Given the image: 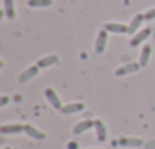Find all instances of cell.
I'll return each mask as SVG.
<instances>
[{"label":"cell","mask_w":155,"mask_h":149,"mask_svg":"<svg viewBox=\"0 0 155 149\" xmlns=\"http://www.w3.org/2000/svg\"><path fill=\"white\" fill-rule=\"evenodd\" d=\"M94 129H96V137L99 141H105L107 140V128L104 125L102 120H94Z\"/></svg>","instance_id":"9a60e30c"},{"label":"cell","mask_w":155,"mask_h":149,"mask_svg":"<svg viewBox=\"0 0 155 149\" xmlns=\"http://www.w3.org/2000/svg\"><path fill=\"white\" fill-rule=\"evenodd\" d=\"M85 108V105L82 102H73V104H67L61 108L62 114H74V113H79Z\"/></svg>","instance_id":"30bf717a"},{"label":"cell","mask_w":155,"mask_h":149,"mask_svg":"<svg viewBox=\"0 0 155 149\" xmlns=\"http://www.w3.org/2000/svg\"><path fill=\"white\" fill-rule=\"evenodd\" d=\"M91 128H94V120L87 119V120H82V122H79L78 125L73 126V134H74V135H79V134H82L84 131H88V129H91Z\"/></svg>","instance_id":"ba28073f"},{"label":"cell","mask_w":155,"mask_h":149,"mask_svg":"<svg viewBox=\"0 0 155 149\" xmlns=\"http://www.w3.org/2000/svg\"><path fill=\"white\" fill-rule=\"evenodd\" d=\"M144 20H155V8L149 9V11L144 14Z\"/></svg>","instance_id":"ac0fdd59"},{"label":"cell","mask_w":155,"mask_h":149,"mask_svg":"<svg viewBox=\"0 0 155 149\" xmlns=\"http://www.w3.org/2000/svg\"><path fill=\"white\" fill-rule=\"evenodd\" d=\"M8 102H9V98L8 96H2V98H0V108H3Z\"/></svg>","instance_id":"ffe728a7"},{"label":"cell","mask_w":155,"mask_h":149,"mask_svg":"<svg viewBox=\"0 0 155 149\" xmlns=\"http://www.w3.org/2000/svg\"><path fill=\"white\" fill-rule=\"evenodd\" d=\"M25 134H28L31 138H35V140H44L46 138V134L43 131L37 129L32 125H25Z\"/></svg>","instance_id":"8fae6325"},{"label":"cell","mask_w":155,"mask_h":149,"mask_svg":"<svg viewBox=\"0 0 155 149\" xmlns=\"http://www.w3.org/2000/svg\"><path fill=\"white\" fill-rule=\"evenodd\" d=\"M104 29L111 32V34H128L129 32V26L123 25V23H114V22H110V23H105L104 25Z\"/></svg>","instance_id":"8992f818"},{"label":"cell","mask_w":155,"mask_h":149,"mask_svg":"<svg viewBox=\"0 0 155 149\" xmlns=\"http://www.w3.org/2000/svg\"><path fill=\"white\" fill-rule=\"evenodd\" d=\"M143 20H144V14H137V15H134V18L131 20V23L128 25L129 26V32L128 34H137L138 32V28L141 26V23H143Z\"/></svg>","instance_id":"4fadbf2b"},{"label":"cell","mask_w":155,"mask_h":149,"mask_svg":"<svg viewBox=\"0 0 155 149\" xmlns=\"http://www.w3.org/2000/svg\"><path fill=\"white\" fill-rule=\"evenodd\" d=\"M150 53H152V47L149 44H144L143 49H141V53H140V65L141 67H146L147 62H149V58H150Z\"/></svg>","instance_id":"2e32d148"},{"label":"cell","mask_w":155,"mask_h":149,"mask_svg":"<svg viewBox=\"0 0 155 149\" xmlns=\"http://www.w3.org/2000/svg\"><path fill=\"white\" fill-rule=\"evenodd\" d=\"M3 12L6 18L14 20L15 18V2L14 0H3Z\"/></svg>","instance_id":"7c38bea8"},{"label":"cell","mask_w":155,"mask_h":149,"mask_svg":"<svg viewBox=\"0 0 155 149\" xmlns=\"http://www.w3.org/2000/svg\"><path fill=\"white\" fill-rule=\"evenodd\" d=\"M91 149H102V147H91Z\"/></svg>","instance_id":"7402d4cb"},{"label":"cell","mask_w":155,"mask_h":149,"mask_svg":"<svg viewBox=\"0 0 155 149\" xmlns=\"http://www.w3.org/2000/svg\"><path fill=\"white\" fill-rule=\"evenodd\" d=\"M58 61H59L58 55H49V56H44V58H41V59L37 62V65H38L40 68H47V67H50V65H55V64H58Z\"/></svg>","instance_id":"5bb4252c"},{"label":"cell","mask_w":155,"mask_h":149,"mask_svg":"<svg viewBox=\"0 0 155 149\" xmlns=\"http://www.w3.org/2000/svg\"><path fill=\"white\" fill-rule=\"evenodd\" d=\"M23 131H25V125H20V123H8L0 128L2 134H20Z\"/></svg>","instance_id":"9c48e42d"},{"label":"cell","mask_w":155,"mask_h":149,"mask_svg":"<svg viewBox=\"0 0 155 149\" xmlns=\"http://www.w3.org/2000/svg\"><path fill=\"white\" fill-rule=\"evenodd\" d=\"M119 144L128 146V147H140V146H144V141L141 138H137V137H122L119 140Z\"/></svg>","instance_id":"52a82bcc"},{"label":"cell","mask_w":155,"mask_h":149,"mask_svg":"<svg viewBox=\"0 0 155 149\" xmlns=\"http://www.w3.org/2000/svg\"><path fill=\"white\" fill-rule=\"evenodd\" d=\"M67 147H68V149H78V143H76V141H70V143L67 144Z\"/></svg>","instance_id":"44dd1931"},{"label":"cell","mask_w":155,"mask_h":149,"mask_svg":"<svg viewBox=\"0 0 155 149\" xmlns=\"http://www.w3.org/2000/svg\"><path fill=\"white\" fill-rule=\"evenodd\" d=\"M44 96H46V99L49 101V104H50L55 110H59V111H61V108H62L64 105L61 104V99H59V96L56 94V91H55L53 88H50V87L46 88V90H44Z\"/></svg>","instance_id":"3957f363"},{"label":"cell","mask_w":155,"mask_h":149,"mask_svg":"<svg viewBox=\"0 0 155 149\" xmlns=\"http://www.w3.org/2000/svg\"><path fill=\"white\" fill-rule=\"evenodd\" d=\"M140 67H141L140 62H128V64H125V65L117 67L114 73H116V76H125V74H129V73L137 71Z\"/></svg>","instance_id":"5b68a950"},{"label":"cell","mask_w":155,"mask_h":149,"mask_svg":"<svg viewBox=\"0 0 155 149\" xmlns=\"http://www.w3.org/2000/svg\"><path fill=\"white\" fill-rule=\"evenodd\" d=\"M6 149H12V147H6Z\"/></svg>","instance_id":"603a6c76"},{"label":"cell","mask_w":155,"mask_h":149,"mask_svg":"<svg viewBox=\"0 0 155 149\" xmlns=\"http://www.w3.org/2000/svg\"><path fill=\"white\" fill-rule=\"evenodd\" d=\"M52 3V0H28V5L31 8H47Z\"/></svg>","instance_id":"e0dca14e"},{"label":"cell","mask_w":155,"mask_h":149,"mask_svg":"<svg viewBox=\"0 0 155 149\" xmlns=\"http://www.w3.org/2000/svg\"><path fill=\"white\" fill-rule=\"evenodd\" d=\"M138 149H141V147H138Z\"/></svg>","instance_id":"cb8c5ba5"},{"label":"cell","mask_w":155,"mask_h":149,"mask_svg":"<svg viewBox=\"0 0 155 149\" xmlns=\"http://www.w3.org/2000/svg\"><path fill=\"white\" fill-rule=\"evenodd\" d=\"M38 73H40V67H38V65H31V67H28L23 73L18 74V82H20V84H25V82L31 81L32 78H35Z\"/></svg>","instance_id":"277c9868"},{"label":"cell","mask_w":155,"mask_h":149,"mask_svg":"<svg viewBox=\"0 0 155 149\" xmlns=\"http://www.w3.org/2000/svg\"><path fill=\"white\" fill-rule=\"evenodd\" d=\"M107 41H108V31H105V29L99 31V34H97V37H96V41H94V52H96L97 55H101V53L105 52Z\"/></svg>","instance_id":"7a4b0ae2"},{"label":"cell","mask_w":155,"mask_h":149,"mask_svg":"<svg viewBox=\"0 0 155 149\" xmlns=\"http://www.w3.org/2000/svg\"><path fill=\"white\" fill-rule=\"evenodd\" d=\"M144 149H155V138H150L144 143Z\"/></svg>","instance_id":"d6986e66"},{"label":"cell","mask_w":155,"mask_h":149,"mask_svg":"<svg viewBox=\"0 0 155 149\" xmlns=\"http://www.w3.org/2000/svg\"><path fill=\"white\" fill-rule=\"evenodd\" d=\"M150 34H152V29H150V28H144V29L138 31V32L134 34V37L131 38L129 46H131V47H137V46H140L143 41H146V40L150 37Z\"/></svg>","instance_id":"6da1fadb"}]
</instances>
